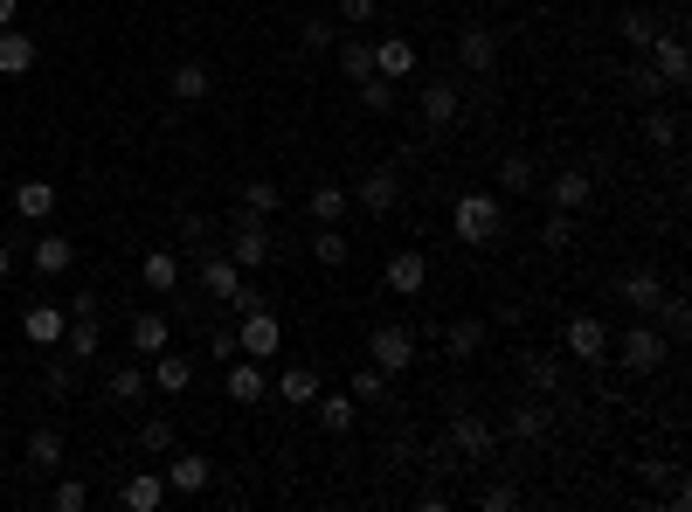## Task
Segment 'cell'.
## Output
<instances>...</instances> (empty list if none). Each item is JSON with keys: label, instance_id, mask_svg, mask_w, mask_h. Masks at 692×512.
<instances>
[{"label": "cell", "instance_id": "obj_23", "mask_svg": "<svg viewBox=\"0 0 692 512\" xmlns=\"http://www.w3.org/2000/svg\"><path fill=\"white\" fill-rule=\"evenodd\" d=\"M408 70H416V42H408V35H381L374 42V76H388V84H395V76H408Z\"/></svg>", "mask_w": 692, "mask_h": 512}, {"label": "cell", "instance_id": "obj_34", "mask_svg": "<svg viewBox=\"0 0 692 512\" xmlns=\"http://www.w3.org/2000/svg\"><path fill=\"white\" fill-rule=\"evenodd\" d=\"M478 346H485V319H450V326H444V353H457V361H471Z\"/></svg>", "mask_w": 692, "mask_h": 512}, {"label": "cell", "instance_id": "obj_58", "mask_svg": "<svg viewBox=\"0 0 692 512\" xmlns=\"http://www.w3.org/2000/svg\"><path fill=\"white\" fill-rule=\"evenodd\" d=\"M0 201H8V181H0Z\"/></svg>", "mask_w": 692, "mask_h": 512}, {"label": "cell", "instance_id": "obj_7", "mask_svg": "<svg viewBox=\"0 0 692 512\" xmlns=\"http://www.w3.org/2000/svg\"><path fill=\"white\" fill-rule=\"evenodd\" d=\"M236 340H243L249 361H270V353L285 346V326L270 319V305H256V312H243V319H236Z\"/></svg>", "mask_w": 692, "mask_h": 512}, {"label": "cell", "instance_id": "obj_4", "mask_svg": "<svg viewBox=\"0 0 692 512\" xmlns=\"http://www.w3.org/2000/svg\"><path fill=\"white\" fill-rule=\"evenodd\" d=\"M561 346H568L582 367H609V326L596 312H575L568 326H561Z\"/></svg>", "mask_w": 692, "mask_h": 512}, {"label": "cell", "instance_id": "obj_55", "mask_svg": "<svg viewBox=\"0 0 692 512\" xmlns=\"http://www.w3.org/2000/svg\"><path fill=\"white\" fill-rule=\"evenodd\" d=\"M340 21H374V0H340Z\"/></svg>", "mask_w": 692, "mask_h": 512}, {"label": "cell", "instance_id": "obj_43", "mask_svg": "<svg viewBox=\"0 0 692 512\" xmlns=\"http://www.w3.org/2000/svg\"><path fill=\"white\" fill-rule=\"evenodd\" d=\"M526 381L541 395H561V361H554V353H526Z\"/></svg>", "mask_w": 692, "mask_h": 512}, {"label": "cell", "instance_id": "obj_1", "mask_svg": "<svg viewBox=\"0 0 692 512\" xmlns=\"http://www.w3.org/2000/svg\"><path fill=\"white\" fill-rule=\"evenodd\" d=\"M450 228H457V243H471V249L499 243L505 236V201H499V188H465V194H457V209H450Z\"/></svg>", "mask_w": 692, "mask_h": 512}, {"label": "cell", "instance_id": "obj_53", "mask_svg": "<svg viewBox=\"0 0 692 512\" xmlns=\"http://www.w3.org/2000/svg\"><path fill=\"white\" fill-rule=\"evenodd\" d=\"M478 505H485V512H512V505H520V492H512V484H485Z\"/></svg>", "mask_w": 692, "mask_h": 512}, {"label": "cell", "instance_id": "obj_2", "mask_svg": "<svg viewBox=\"0 0 692 512\" xmlns=\"http://www.w3.org/2000/svg\"><path fill=\"white\" fill-rule=\"evenodd\" d=\"M664 353H672V340H664V332H651V326H630L624 340H609V361H617L624 374H658Z\"/></svg>", "mask_w": 692, "mask_h": 512}, {"label": "cell", "instance_id": "obj_42", "mask_svg": "<svg viewBox=\"0 0 692 512\" xmlns=\"http://www.w3.org/2000/svg\"><path fill=\"white\" fill-rule=\"evenodd\" d=\"M340 49V70L353 76V84H361V76H374V42H332Z\"/></svg>", "mask_w": 692, "mask_h": 512}, {"label": "cell", "instance_id": "obj_50", "mask_svg": "<svg viewBox=\"0 0 692 512\" xmlns=\"http://www.w3.org/2000/svg\"><path fill=\"white\" fill-rule=\"evenodd\" d=\"M277 201H285V194H277L270 181H249V188H243V209H249V215H277Z\"/></svg>", "mask_w": 692, "mask_h": 512}, {"label": "cell", "instance_id": "obj_20", "mask_svg": "<svg viewBox=\"0 0 692 512\" xmlns=\"http://www.w3.org/2000/svg\"><path fill=\"white\" fill-rule=\"evenodd\" d=\"M8 201H14V215L21 222H49V215H56V188H49V181H8Z\"/></svg>", "mask_w": 692, "mask_h": 512}, {"label": "cell", "instance_id": "obj_9", "mask_svg": "<svg viewBox=\"0 0 692 512\" xmlns=\"http://www.w3.org/2000/svg\"><path fill=\"white\" fill-rule=\"evenodd\" d=\"M381 277H388V291H395V298H423V291H429V256L408 243V249L388 256V270H381Z\"/></svg>", "mask_w": 692, "mask_h": 512}, {"label": "cell", "instance_id": "obj_32", "mask_svg": "<svg viewBox=\"0 0 692 512\" xmlns=\"http://www.w3.org/2000/svg\"><path fill=\"white\" fill-rule=\"evenodd\" d=\"M56 353H70L76 367H91V361H97V319H70V326H63V346H56Z\"/></svg>", "mask_w": 692, "mask_h": 512}, {"label": "cell", "instance_id": "obj_21", "mask_svg": "<svg viewBox=\"0 0 692 512\" xmlns=\"http://www.w3.org/2000/svg\"><path fill=\"white\" fill-rule=\"evenodd\" d=\"M236 285H243V270L236 264H228V256L222 249H201V291H209V298H236Z\"/></svg>", "mask_w": 692, "mask_h": 512}, {"label": "cell", "instance_id": "obj_54", "mask_svg": "<svg viewBox=\"0 0 692 512\" xmlns=\"http://www.w3.org/2000/svg\"><path fill=\"white\" fill-rule=\"evenodd\" d=\"M181 243H194V249H215V243H209V222H201V215H181Z\"/></svg>", "mask_w": 692, "mask_h": 512}, {"label": "cell", "instance_id": "obj_17", "mask_svg": "<svg viewBox=\"0 0 692 512\" xmlns=\"http://www.w3.org/2000/svg\"><path fill=\"white\" fill-rule=\"evenodd\" d=\"M118 505L125 512H160L167 505V471H132L118 484Z\"/></svg>", "mask_w": 692, "mask_h": 512}, {"label": "cell", "instance_id": "obj_13", "mask_svg": "<svg viewBox=\"0 0 692 512\" xmlns=\"http://www.w3.org/2000/svg\"><path fill=\"white\" fill-rule=\"evenodd\" d=\"M63 326H70V312H63V305H49V298L21 312V332H29V346H42V353L63 346Z\"/></svg>", "mask_w": 692, "mask_h": 512}, {"label": "cell", "instance_id": "obj_37", "mask_svg": "<svg viewBox=\"0 0 692 512\" xmlns=\"http://www.w3.org/2000/svg\"><path fill=\"white\" fill-rule=\"evenodd\" d=\"M312 256L326 270H347V256H353V243L340 236V222H319V243H312Z\"/></svg>", "mask_w": 692, "mask_h": 512}, {"label": "cell", "instance_id": "obj_47", "mask_svg": "<svg viewBox=\"0 0 692 512\" xmlns=\"http://www.w3.org/2000/svg\"><path fill=\"white\" fill-rule=\"evenodd\" d=\"M42 388H49V395H70V388H76V361H70V353H56V361L42 367Z\"/></svg>", "mask_w": 692, "mask_h": 512}, {"label": "cell", "instance_id": "obj_51", "mask_svg": "<svg viewBox=\"0 0 692 512\" xmlns=\"http://www.w3.org/2000/svg\"><path fill=\"white\" fill-rule=\"evenodd\" d=\"M541 243H547V249H568V243H575V215H561V209H554V215L541 222Z\"/></svg>", "mask_w": 692, "mask_h": 512}, {"label": "cell", "instance_id": "obj_18", "mask_svg": "<svg viewBox=\"0 0 692 512\" xmlns=\"http://www.w3.org/2000/svg\"><path fill=\"white\" fill-rule=\"evenodd\" d=\"M146 367H152V388H160V395H188L194 388V361H188V353H167L160 346Z\"/></svg>", "mask_w": 692, "mask_h": 512}, {"label": "cell", "instance_id": "obj_6", "mask_svg": "<svg viewBox=\"0 0 692 512\" xmlns=\"http://www.w3.org/2000/svg\"><path fill=\"white\" fill-rule=\"evenodd\" d=\"M444 444H450L457 457H471V465H485L499 437H492V423H485L478 408H457V416H450V429H444Z\"/></svg>", "mask_w": 692, "mask_h": 512}, {"label": "cell", "instance_id": "obj_3", "mask_svg": "<svg viewBox=\"0 0 692 512\" xmlns=\"http://www.w3.org/2000/svg\"><path fill=\"white\" fill-rule=\"evenodd\" d=\"M228 264H236V270H264L270 264V228H264V215H249V209L228 215Z\"/></svg>", "mask_w": 692, "mask_h": 512}, {"label": "cell", "instance_id": "obj_28", "mask_svg": "<svg viewBox=\"0 0 692 512\" xmlns=\"http://www.w3.org/2000/svg\"><path fill=\"white\" fill-rule=\"evenodd\" d=\"M105 395H111L118 408H132V402H146V367H139V361H118V367L105 374Z\"/></svg>", "mask_w": 692, "mask_h": 512}, {"label": "cell", "instance_id": "obj_41", "mask_svg": "<svg viewBox=\"0 0 692 512\" xmlns=\"http://www.w3.org/2000/svg\"><path fill=\"white\" fill-rule=\"evenodd\" d=\"M353 90H361V105H368L374 118H388V111H395V84H388V76H361Z\"/></svg>", "mask_w": 692, "mask_h": 512}, {"label": "cell", "instance_id": "obj_24", "mask_svg": "<svg viewBox=\"0 0 692 512\" xmlns=\"http://www.w3.org/2000/svg\"><path fill=\"white\" fill-rule=\"evenodd\" d=\"M167 90L181 97V105H201V97L215 90V76H209V63H173L167 70Z\"/></svg>", "mask_w": 692, "mask_h": 512}, {"label": "cell", "instance_id": "obj_45", "mask_svg": "<svg viewBox=\"0 0 692 512\" xmlns=\"http://www.w3.org/2000/svg\"><path fill=\"white\" fill-rule=\"evenodd\" d=\"M664 90H672V84H664V76H658L651 63H645V70H630V97H637V105H658Z\"/></svg>", "mask_w": 692, "mask_h": 512}, {"label": "cell", "instance_id": "obj_22", "mask_svg": "<svg viewBox=\"0 0 692 512\" xmlns=\"http://www.w3.org/2000/svg\"><path fill=\"white\" fill-rule=\"evenodd\" d=\"M312 408H319V429H326V437H347V429L361 423V402H353L347 388H340V395H312Z\"/></svg>", "mask_w": 692, "mask_h": 512}, {"label": "cell", "instance_id": "obj_29", "mask_svg": "<svg viewBox=\"0 0 692 512\" xmlns=\"http://www.w3.org/2000/svg\"><path fill=\"white\" fill-rule=\"evenodd\" d=\"M505 429H512L520 444H541L547 429H554V408H541V402H520V408L505 416Z\"/></svg>", "mask_w": 692, "mask_h": 512}, {"label": "cell", "instance_id": "obj_35", "mask_svg": "<svg viewBox=\"0 0 692 512\" xmlns=\"http://www.w3.org/2000/svg\"><path fill=\"white\" fill-rule=\"evenodd\" d=\"M637 125H645V139H651V146H664V152H672V146H679V132H685V118H679V111H658V105H645V118H637Z\"/></svg>", "mask_w": 692, "mask_h": 512}, {"label": "cell", "instance_id": "obj_26", "mask_svg": "<svg viewBox=\"0 0 692 512\" xmlns=\"http://www.w3.org/2000/svg\"><path fill=\"white\" fill-rule=\"evenodd\" d=\"M125 340H132V353H139V361H152V353H160V346L173 340V326H167V312H139Z\"/></svg>", "mask_w": 692, "mask_h": 512}, {"label": "cell", "instance_id": "obj_57", "mask_svg": "<svg viewBox=\"0 0 692 512\" xmlns=\"http://www.w3.org/2000/svg\"><path fill=\"white\" fill-rule=\"evenodd\" d=\"M8 270H14V256H8V243H0V285H8Z\"/></svg>", "mask_w": 692, "mask_h": 512}, {"label": "cell", "instance_id": "obj_8", "mask_svg": "<svg viewBox=\"0 0 692 512\" xmlns=\"http://www.w3.org/2000/svg\"><path fill=\"white\" fill-rule=\"evenodd\" d=\"M353 201H361L368 215H395L402 209V173L395 167H374V173H361V188H347Z\"/></svg>", "mask_w": 692, "mask_h": 512}, {"label": "cell", "instance_id": "obj_11", "mask_svg": "<svg viewBox=\"0 0 692 512\" xmlns=\"http://www.w3.org/2000/svg\"><path fill=\"white\" fill-rule=\"evenodd\" d=\"M167 492H181V499L209 492V457H201V450H181V444H173V450H167Z\"/></svg>", "mask_w": 692, "mask_h": 512}, {"label": "cell", "instance_id": "obj_25", "mask_svg": "<svg viewBox=\"0 0 692 512\" xmlns=\"http://www.w3.org/2000/svg\"><path fill=\"white\" fill-rule=\"evenodd\" d=\"M617 298L630 305V312H658V298H664V285H658V277H651V270H624V277H617Z\"/></svg>", "mask_w": 692, "mask_h": 512}, {"label": "cell", "instance_id": "obj_16", "mask_svg": "<svg viewBox=\"0 0 692 512\" xmlns=\"http://www.w3.org/2000/svg\"><path fill=\"white\" fill-rule=\"evenodd\" d=\"M457 63H465V76H485V70L499 63V35L485 29V21H471V29L457 35Z\"/></svg>", "mask_w": 692, "mask_h": 512}, {"label": "cell", "instance_id": "obj_36", "mask_svg": "<svg viewBox=\"0 0 692 512\" xmlns=\"http://www.w3.org/2000/svg\"><path fill=\"white\" fill-rule=\"evenodd\" d=\"M277 395H285L291 408H312V395H319V374H312V367H285V374H277Z\"/></svg>", "mask_w": 692, "mask_h": 512}, {"label": "cell", "instance_id": "obj_39", "mask_svg": "<svg viewBox=\"0 0 692 512\" xmlns=\"http://www.w3.org/2000/svg\"><path fill=\"white\" fill-rule=\"evenodd\" d=\"M499 194H533V160L526 152H505L499 160Z\"/></svg>", "mask_w": 692, "mask_h": 512}, {"label": "cell", "instance_id": "obj_12", "mask_svg": "<svg viewBox=\"0 0 692 512\" xmlns=\"http://www.w3.org/2000/svg\"><path fill=\"white\" fill-rule=\"evenodd\" d=\"M645 56H651V70H658V76H664L672 90H679L685 76H692V49H685V35H679V29H664V35L645 49Z\"/></svg>", "mask_w": 692, "mask_h": 512}, {"label": "cell", "instance_id": "obj_52", "mask_svg": "<svg viewBox=\"0 0 692 512\" xmlns=\"http://www.w3.org/2000/svg\"><path fill=\"white\" fill-rule=\"evenodd\" d=\"M236 353H243L236 326H215V332H209V361H236Z\"/></svg>", "mask_w": 692, "mask_h": 512}, {"label": "cell", "instance_id": "obj_33", "mask_svg": "<svg viewBox=\"0 0 692 512\" xmlns=\"http://www.w3.org/2000/svg\"><path fill=\"white\" fill-rule=\"evenodd\" d=\"M388 381H395V374H381L374 361H361V367H353V381H347V395L361 402V408H368V402L381 408V402H388Z\"/></svg>", "mask_w": 692, "mask_h": 512}, {"label": "cell", "instance_id": "obj_5", "mask_svg": "<svg viewBox=\"0 0 692 512\" xmlns=\"http://www.w3.org/2000/svg\"><path fill=\"white\" fill-rule=\"evenodd\" d=\"M368 353H374L381 374H408V367H416V332H408V326H374Z\"/></svg>", "mask_w": 692, "mask_h": 512}, {"label": "cell", "instance_id": "obj_46", "mask_svg": "<svg viewBox=\"0 0 692 512\" xmlns=\"http://www.w3.org/2000/svg\"><path fill=\"white\" fill-rule=\"evenodd\" d=\"M298 42L312 49V56H332V42H340V29H332V21L319 14V21H305V29H298Z\"/></svg>", "mask_w": 692, "mask_h": 512}, {"label": "cell", "instance_id": "obj_31", "mask_svg": "<svg viewBox=\"0 0 692 512\" xmlns=\"http://www.w3.org/2000/svg\"><path fill=\"white\" fill-rule=\"evenodd\" d=\"M29 256H35V277H63V270L76 264V243H70V236H42Z\"/></svg>", "mask_w": 692, "mask_h": 512}, {"label": "cell", "instance_id": "obj_15", "mask_svg": "<svg viewBox=\"0 0 692 512\" xmlns=\"http://www.w3.org/2000/svg\"><path fill=\"white\" fill-rule=\"evenodd\" d=\"M541 194L554 201V209H561V215H575V209H588V201H596V181H588V173H582V167H561V173H554V181H547Z\"/></svg>", "mask_w": 692, "mask_h": 512}, {"label": "cell", "instance_id": "obj_30", "mask_svg": "<svg viewBox=\"0 0 692 512\" xmlns=\"http://www.w3.org/2000/svg\"><path fill=\"white\" fill-rule=\"evenodd\" d=\"M617 29H624V42H630V49H651L664 29H672V21H664V14H651V8H624V21H617Z\"/></svg>", "mask_w": 692, "mask_h": 512}, {"label": "cell", "instance_id": "obj_49", "mask_svg": "<svg viewBox=\"0 0 692 512\" xmlns=\"http://www.w3.org/2000/svg\"><path fill=\"white\" fill-rule=\"evenodd\" d=\"M658 312H664V340H685V332H692L685 298H658Z\"/></svg>", "mask_w": 692, "mask_h": 512}, {"label": "cell", "instance_id": "obj_10", "mask_svg": "<svg viewBox=\"0 0 692 512\" xmlns=\"http://www.w3.org/2000/svg\"><path fill=\"white\" fill-rule=\"evenodd\" d=\"M457 111H465V90H457L450 76H429V84H423V125H429V132H450Z\"/></svg>", "mask_w": 692, "mask_h": 512}, {"label": "cell", "instance_id": "obj_14", "mask_svg": "<svg viewBox=\"0 0 692 512\" xmlns=\"http://www.w3.org/2000/svg\"><path fill=\"white\" fill-rule=\"evenodd\" d=\"M35 63H42V42L8 21V29H0V76H29Z\"/></svg>", "mask_w": 692, "mask_h": 512}, {"label": "cell", "instance_id": "obj_38", "mask_svg": "<svg viewBox=\"0 0 692 512\" xmlns=\"http://www.w3.org/2000/svg\"><path fill=\"white\" fill-rule=\"evenodd\" d=\"M347 209H353V194H347L340 181H319V188H312V222H340Z\"/></svg>", "mask_w": 692, "mask_h": 512}, {"label": "cell", "instance_id": "obj_40", "mask_svg": "<svg viewBox=\"0 0 692 512\" xmlns=\"http://www.w3.org/2000/svg\"><path fill=\"white\" fill-rule=\"evenodd\" d=\"M29 465L35 471H56L63 465V429H35V437H29Z\"/></svg>", "mask_w": 692, "mask_h": 512}, {"label": "cell", "instance_id": "obj_27", "mask_svg": "<svg viewBox=\"0 0 692 512\" xmlns=\"http://www.w3.org/2000/svg\"><path fill=\"white\" fill-rule=\"evenodd\" d=\"M139 277H146V291H152V298H167L173 285H181V256H173V249H146Z\"/></svg>", "mask_w": 692, "mask_h": 512}, {"label": "cell", "instance_id": "obj_44", "mask_svg": "<svg viewBox=\"0 0 692 512\" xmlns=\"http://www.w3.org/2000/svg\"><path fill=\"white\" fill-rule=\"evenodd\" d=\"M139 450H146V457H167V450H173V423H167V416H146V423H139Z\"/></svg>", "mask_w": 692, "mask_h": 512}, {"label": "cell", "instance_id": "obj_48", "mask_svg": "<svg viewBox=\"0 0 692 512\" xmlns=\"http://www.w3.org/2000/svg\"><path fill=\"white\" fill-rule=\"evenodd\" d=\"M49 505H56V512H84V505H91V484H84V478H63L56 492H49Z\"/></svg>", "mask_w": 692, "mask_h": 512}, {"label": "cell", "instance_id": "obj_56", "mask_svg": "<svg viewBox=\"0 0 692 512\" xmlns=\"http://www.w3.org/2000/svg\"><path fill=\"white\" fill-rule=\"evenodd\" d=\"M21 14V0H0V29H8V21Z\"/></svg>", "mask_w": 692, "mask_h": 512}, {"label": "cell", "instance_id": "obj_19", "mask_svg": "<svg viewBox=\"0 0 692 512\" xmlns=\"http://www.w3.org/2000/svg\"><path fill=\"white\" fill-rule=\"evenodd\" d=\"M228 402H236V408H256V402H264V361H249V353H236V361H228Z\"/></svg>", "mask_w": 692, "mask_h": 512}]
</instances>
